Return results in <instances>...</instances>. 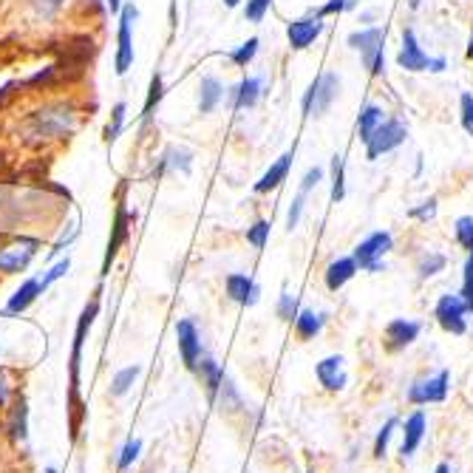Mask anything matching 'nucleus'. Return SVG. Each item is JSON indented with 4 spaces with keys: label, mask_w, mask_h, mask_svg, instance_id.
<instances>
[{
    "label": "nucleus",
    "mask_w": 473,
    "mask_h": 473,
    "mask_svg": "<svg viewBox=\"0 0 473 473\" xmlns=\"http://www.w3.org/2000/svg\"><path fill=\"white\" fill-rule=\"evenodd\" d=\"M445 65H448V60H445V57H431V63H429V71H434V74H442V71H445Z\"/></svg>",
    "instance_id": "603ef678"
},
{
    "label": "nucleus",
    "mask_w": 473,
    "mask_h": 473,
    "mask_svg": "<svg viewBox=\"0 0 473 473\" xmlns=\"http://www.w3.org/2000/svg\"><path fill=\"white\" fill-rule=\"evenodd\" d=\"M462 301L468 306V312L473 315V252H468L465 267H462Z\"/></svg>",
    "instance_id": "e433bc0d"
},
{
    "label": "nucleus",
    "mask_w": 473,
    "mask_h": 473,
    "mask_svg": "<svg viewBox=\"0 0 473 473\" xmlns=\"http://www.w3.org/2000/svg\"><path fill=\"white\" fill-rule=\"evenodd\" d=\"M346 196V171H343V156H332V202H343Z\"/></svg>",
    "instance_id": "473e14b6"
},
{
    "label": "nucleus",
    "mask_w": 473,
    "mask_h": 473,
    "mask_svg": "<svg viewBox=\"0 0 473 473\" xmlns=\"http://www.w3.org/2000/svg\"><path fill=\"white\" fill-rule=\"evenodd\" d=\"M315 377L323 391L329 394H340L349 386V371H346V360L343 354H326V358L315 366Z\"/></svg>",
    "instance_id": "f8f14e48"
},
{
    "label": "nucleus",
    "mask_w": 473,
    "mask_h": 473,
    "mask_svg": "<svg viewBox=\"0 0 473 473\" xmlns=\"http://www.w3.org/2000/svg\"><path fill=\"white\" fill-rule=\"evenodd\" d=\"M292 162H295V148L283 153L275 164H270V171L255 182V193H270V191H275V187H281L292 171Z\"/></svg>",
    "instance_id": "412c9836"
},
{
    "label": "nucleus",
    "mask_w": 473,
    "mask_h": 473,
    "mask_svg": "<svg viewBox=\"0 0 473 473\" xmlns=\"http://www.w3.org/2000/svg\"><path fill=\"white\" fill-rule=\"evenodd\" d=\"M468 57L473 60V34H470V43H468Z\"/></svg>",
    "instance_id": "13d9d810"
},
{
    "label": "nucleus",
    "mask_w": 473,
    "mask_h": 473,
    "mask_svg": "<svg viewBox=\"0 0 473 473\" xmlns=\"http://www.w3.org/2000/svg\"><path fill=\"white\" fill-rule=\"evenodd\" d=\"M429 63L431 57L422 52L414 29H403V49L397 54V65L403 71H411V74H419V71H429Z\"/></svg>",
    "instance_id": "f3484780"
},
{
    "label": "nucleus",
    "mask_w": 473,
    "mask_h": 473,
    "mask_svg": "<svg viewBox=\"0 0 473 473\" xmlns=\"http://www.w3.org/2000/svg\"><path fill=\"white\" fill-rule=\"evenodd\" d=\"M80 473H85V470H83V468H80Z\"/></svg>",
    "instance_id": "680f3d73"
},
{
    "label": "nucleus",
    "mask_w": 473,
    "mask_h": 473,
    "mask_svg": "<svg viewBox=\"0 0 473 473\" xmlns=\"http://www.w3.org/2000/svg\"><path fill=\"white\" fill-rule=\"evenodd\" d=\"M429 434V414L414 409L406 419H399V459H411Z\"/></svg>",
    "instance_id": "6e6552de"
},
{
    "label": "nucleus",
    "mask_w": 473,
    "mask_h": 473,
    "mask_svg": "<svg viewBox=\"0 0 473 473\" xmlns=\"http://www.w3.org/2000/svg\"><path fill=\"white\" fill-rule=\"evenodd\" d=\"M125 111L128 105L125 103H116L113 111H111V120H108V128H105V142H116L125 128Z\"/></svg>",
    "instance_id": "c9c22d12"
},
{
    "label": "nucleus",
    "mask_w": 473,
    "mask_h": 473,
    "mask_svg": "<svg viewBox=\"0 0 473 473\" xmlns=\"http://www.w3.org/2000/svg\"><path fill=\"white\" fill-rule=\"evenodd\" d=\"M409 136V128L399 123V120H386L380 128H377L369 142H366V156L374 162V159H380L383 153H391L394 148H399L406 142Z\"/></svg>",
    "instance_id": "9d476101"
},
{
    "label": "nucleus",
    "mask_w": 473,
    "mask_h": 473,
    "mask_svg": "<svg viewBox=\"0 0 473 473\" xmlns=\"http://www.w3.org/2000/svg\"><path fill=\"white\" fill-rule=\"evenodd\" d=\"M419 4H422V0H409V6H411V9H419Z\"/></svg>",
    "instance_id": "bf43d9fd"
},
{
    "label": "nucleus",
    "mask_w": 473,
    "mask_h": 473,
    "mask_svg": "<svg viewBox=\"0 0 473 473\" xmlns=\"http://www.w3.org/2000/svg\"><path fill=\"white\" fill-rule=\"evenodd\" d=\"M323 34V17L312 15V17H298L287 26V37H290V45L295 52H303L310 49V45Z\"/></svg>",
    "instance_id": "dca6fc26"
},
{
    "label": "nucleus",
    "mask_w": 473,
    "mask_h": 473,
    "mask_svg": "<svg viewBox=\"0 0 473 473\" xmlns=\"http://www.w3.org/2000/svg\"><path fill=\"white\" fill-rule=\"evenodd\" d=\"M434 473H454V468L448 465V462H439V465L434 468Z\"/></svg>",
    "instance_id": "5fc2aeb1"
},
{
    "label": "nucleus",
    "mask_w": 473,
    "mask_h": 473,
    "mask_svg": "<svg viewBox=\"0 0 473 473\" xmlns=\"http://www.w3.org/2000/svg\"><path fill=\"white\" fill-rule=\"evenodd\" d=\"M111 12H123V0H108Z\"/></svg>",
    "instance_id": "6e6d98bb"
},
{
    "label": "nucleus",
    "mask_w": 473,
    "mask_h": 473,
    "mask_svg": "<svg viewBox=\"0 0 473 473\" xmlns=\"http://www.w3.org/2000/svg\"><path fill=\"white\" fill-rule=\"evenodd\" d=\"M239 4H241V0H224V6H227V9H235Z\"/></svg>",
    "instance_id": "4d7b16f0"
},
{
    "label": "nucleus",
    "mask_w": 473,
    "mask_h": 473,
    "mask_svg": "<svg viewBox=\"0 0 473 473\" xmlns=\"http://www.w3.org/2000/svg\"><path fill=\"white\" fill-rule=\"evenodd\" d=\"M394 250V239L389 230H377L369 239H363L358 247H354L351 258L358 261V267L363 272H386V255Z\"/></svg>",
    "instance_id": "7ed1b4c3"
},
{
    "label": "nucleus",
    "mask_w": 473,
    "mask_h": 473,
    "mask_svg": "<svg viewBox=\"0 0 473 473\" xmlns=\"http://www.w3.org/2000/svg\"><path fill=\"white\" fill-rule=\"evenodd\" d=\"M275 312H278V318H281V320H287V323H295V318H298V312H301L298 295H292L290 290H281Z\"/></svg>",
    "instance_id": "2f4dec72"
},
{
    "label": "nucleus",
    "mask_w": 473,
    "mask_h": 473,
    "mask_svg": "<svg viewBox=\"0 0 473 473\" xmlns=\"http://www.w3.org/2000/svg\"><path fill=\"white\" fill-rule=\"evenodd\" d=\"M224 292L239 306H255L261 301V287H258L252 275H244V272H230L224 278Z\"/></svg>",
    "instance_id": "4468645a"
},
{
    "label": "nucleus",
    "mask_w": 473,
    "mask_h": 473,
    "mask_svg": "<svg viewBox=\"0 0 473 473\" xmlns=\"http://www.w3.org/2000/svg\"><path fill=\"white\" fill-rule=\"evenodd\" d=\"M139 454H142V439H128L125 445H123V451H120V459H116V468L120 470H128L136 459H139Z\"/></svg>",
    "instance_id": "a19ab883"
},
{
    "label": "nucleus",
    "mask_w": 473,
    "mask_h": 473,
    "mask_svg": "<svg viewBox=\"0 0 473 473\" xmlns=\"http://www.w3.org/2000/svg\"><path fill=\"white\" fill-rule=\"evenodd\" d=\"M136 6H125L120 12V32H116V74H128V68L133 65V20H136Z\"/></svg>",
    "instance_id": "9b49d317"
},
{
    "label": "nucleus",
    "mask_w": 473,
    "mask_h": 473,
    "mask_svg": "<svg viewBox=\"0 0 473 473\" xmlns=\"http://www.w3.org/2000/svg\"><path fill=\"white\" fill-rule=\"evenodd\" d=\"M360 23H366V26H369V23H374L377 20V12L374 9H369V12H360V17H358Z\"/></svg>",
    "instance_id": "864d4df0"
},
{
    "label": "nucleus",
    "mask_w": 473,
    "mask_h": 473,
    "mask_svg": "<svg viewBox=\"0 0 473 473\" xmlns=\"http://www.w3.org/2000/svg\"><path fill=\"white\" fill-rule=\"evenodd\" d=\"M216 403H222L227 411H241V409H244V399H241L239 389L232 386L230 377L224 380V386H222V391H219V397H216Z\"/></svg>",
    "instance_id": "f704fd0d"
},
{
    "label": "nucleus",
    "mask_w": 473,
    "mask_h": 473,
    "mask_svg": "<svg viewBox=\"0 0 473 473\" xmlns=\"http://www.w3.org/2000/svg\"><path fill=\"white\" fill-rule=\"evenodd\" d=\"M142 374V366H125L113 374V380H111V394L113 397H125L131 391V386L136 383V377Z\"/></svg>",
    "instance_id": "c756f323"
},
{
    "label": "nucleus",
    "mask_w": 473,
    "mask_h": 473,
    "mask_svg": "<svg viewBox=\"0 0 473 473\" xmlns=\"http://www.w3.org/2000/svg\"><path fill=\"white\" fill-rule=\"evenodd\" d=\"M191 153L187 151H179V148H171L168 153L162 156V162H159V173H164V171H182V173H191Z\"/></svg>",
    "instance_id": "7c9ffc66"
},
{
    "label": "nucleus",
    "mask_w": 473,
    "mask_h": 473,
    "mask_svg": "<svg viewBox=\"0 0 473 473\" xmlns=\"http://www.w3.org/2000/svg\"><path fill=\"white\" fill-rule=\"evenodd\" d=\"M6 434L15 445H26L29 442V403L26 397L17 394L12 399V409L6 417Z\"/></svg>",
    "instance_id": "a211bd4d"
},
{
    "label": "nucleus",
    "mask_w": 473,
    "mask_h": 473,
    "mask_svg": "<svg viewBox=\"0 0 473 473\" xmlns=\"http://www.w3.org/2000/svg\"><path fill=\"white\" fill-rule=\"evenodd\" d=\"M445 267H448V258H445L442 252H434V250H429L425 255H419V261H417V272H419L422 281L439 275Z\"/></svg>",
    "instance_id": "c85d7f7f"
},
{
    "label": "nucleus",
    "mask_w": 473,
    "mask_h": 473,
    "mask_svg": "<svg viewBox=\"0 0 473 473\" xmlns=\"http://www.w3.org/2000/svg\"><path fill=\"white\" fill-rule=\"evenodd\" d=\"M196 371H199V377H202V383H204L210 399L216 403V397H219V391H222V386H224V380H227V374H224L222 363H219L216 358H210V354H204Z\"/></svg>",
    "instance_id": "5701e85b"
},
{
    "label": "nucleus",
    "mask_w": 473,
    "mask_h": 473,
    "mask_svg": "<svg viewBox=\"0 0 473 473\" xmlns=\"http://www.w3.org/2000/svg\"><path fill=\"white\" fill-rule=\"evenodd\" d=\"M468 306L462 295H442L434 306V318L442 332L448 335H465L468 332Z\"/></svg>",
    "instance_id": "423d86ee"
},
{
    "label": "nucleus",
    "mask_w": 473,
    "mask_h": 473,
    "mask_svg": "<svg viewBox=\"0 0 473 473\" xmlns=\"http://www.w3.org/2000/svg\"><path fill=\"white\" fill-rule=\"evenodd\" d=\"M68 270H71V258L65 255V258H63V261H57V264H54V267H52L49 272H45V275L40 278V283H43V290H49V287H52V283H54V281H60V278H63V275H65Z\"/></svg>",
    "instance_id": "37998d69"
},
{
    "label": "nucleus",
    "mask_w": 473,
    "mask_h": 473,
    "mask_svg": "<svg viewBox=\"0 0 473 473\" xmlns=\"http://www.w3.org/2000/svg\"><path fill=\"white\" fill-rule=\"evenodd\" d=\"M162 97H164V83H162V74L156 71V74L151 77V88H148V100H145V105H142V120H148V116L153 113V108L162 103Z\"/></svg>",
    "instance_id": "72a5a7b5"
},
{
    "label": "nucleus",
    "mask_w": 473,
    "mask_h": 473,
    "mask_svg": "<svg viewBox=\"0 0 473 473\" xmlns=\"http://www.w3.org/2000/svg\"><path fill=\"white\" fill-rule=\"evenodd\" d=\"M303 202H306V196H303V193H298V196H295V202H292V207H290V212H287V230H290V232H292V230L298 227V222H301Z\"/></svg>",
    "instance_id": "de8ad7c7"
},
{
    "label": "nucleus",
    "mask_w": 473,
    "mask_h": 473,
    "mask_svg": "<svg viewBox=\"0 0 473 473\" xmlns=\"http://www.w3.org/2000/svg\"><path fill=\"white\" fill-rule=\"evenodd\" d=\"M176 346H179V354H182V363L187 371H196L202 358H204V343H202V335L199 329L191 318H182L176 323Z\"/></svg>",
    "instance_id": "1a4fd4ad"
},
{
    "label": "nucleus",
    "mask_w": 473,
    "mask_h": 473,
    "mask_svg": "<svg viewBox=\"0 0 473 473\" xmlns=\"http://www.w3.org/2000/svg\"><path fill=\"white\" fill-rule=\"evenodd\" d=\"M338 91H340V77L335 74V71H323V74L310 85V91L303 94V113L306 116H323L338 100Z\"/></svg>",
    "instance_id": "39448f33"
},
{
    "label": "nucleus",
    "mask_w": 473,
    "mask_h": 473,
    "mask_svg": "<svg viewBox=\"0 0 473 473\" xmlns=\"http://www.w3.org/2000/svg\"><path fill=\"white\" fill-rule=\"evenodd\" d=\"M100 315V295H94L91 303L83 310L80 320H77V332H74V349H71V397L77 399V391H80V358H83V343H85V335L88 329L94 326Z\"/></svg>",
    "instance_id": "0eeeda50"
},
{
    "label": "nucleus",
    "mask_w": 473,
    "mask_h": 473,
    "mask_svg": "<svg viewBox=\"0 0 473 473\" xmlns=\"http://www.w3.org/2000/svg\"><path fill=\"white\" fill-rule=\"evenodd\" d=\"M77 120H80V113L71 103H65V100L45 103V105L34 108L26 120L20 123V139L26 142L29 148L52 145V142H63L74 133Z\"/></svg>",
    "instance_id": "f257e3e1"
},
{
    "label": "nucleus",
    "mask_w": 473,
    "mask_h": 473,
    "mask_svg": "<svg viewBox=\"0 0 473 473\" xmlns=\"http://www.w3.org/2000/svg\"><path fill=\"white\" fill-rule=\"evenodd\" d=\"M255 54H258V37H250L247 43H241L239 49H235V52L230 54V60H232V65L247 68V65L255 60Z\"/></svg>",
    "instance_id": "4c0bfd02"
},
{
    "label": "nucleus",
    "mask_w": 473,
    "mask_h": 473,
    "mask_svg": "<svg viewBox=\"0 0 473 473\" xmlns=\"http://www.w3.org/2000/svg\"><path fill=\"white\" fill-rule=\"evenodd\" d=\"M346 4H349V0H329L326 6H320V9H318V17H326V15H340V12H346Z\"/></svg>",
    "instance_id": "09e8293b"
},
{
    "label": "nucleus",
    "mask_w": 473,
    "mask_h": 473,
    "mask_svg": "<svg viewBox=\"0 0 473 473\" xmlns=\"http://www.w3.org/2000/svg\"><path fill=\"white\" fill-rule=\"evenodd\" d=\"M37 250H40L37 239H20V241L4 247V250H0V272H4V275L23 272L32 264V258L37 255Z\"/></svg>",
    "instance_id": "ddd939ff"
},
{
    "label": "nucleus",
    "mask_w": 473,
    "mask_h": 473,
    "mask_svg": "<svg viewBox=\"0 0 473 473\" xmlns=\"http://www.w3.org/2000/svg\"><path fill=\"white\" fill-rule=\"evenodd\" d=\"M131 224H133V216H128L125 204L116 207V216H113V227H111V241H108V250H105V261H103V275L108 272L111 261L116 258V252L123 250V244L128 241L131 235Z\"/></svg>",
    "instance_id": "6ab92c4d"
},
{
    "label": "nucleus",
    "mask_w": 473,
    "mask_h": 473,
    "mask_svg": "<svg viewBox=\"0 0 473 473\" xmlns=\"http://www.w3.org/2000/svg\"><path fill=\"white\" fill-rule=\"evenodd\" d=\"M454 232H457L459 247L468 250V252H473V216H462V219H457Z\"/></svg>",
    "instance_id": "ea45409f"
},
{
    "label": "nucleus",
    "mask_w": 473,
    "mask_h": 473,
    "mask_svg": "<svg viewBox=\"0 0 473 473\" xmlns=\"http://www.w3.org/2000/svg\"><path fill=\"white\" fill-rule=\"evenodd\" d=\"M247 241H250L255 250H264V247H267V241H270V222L258 219L252 227H247Z\"/></svg>",
    "instance_id": "58836bf2"
},
{
    "label": "nucleus",
    "mask_w": 473,
    "mask_h": 473,
    "mask_svg": "<svg viewBox=\"0 0 473 473\" xmlns=\"http://www.w3.org/2000/svg\"><path fill=\"white\" fill-rule=\"evenodd\" d=\"M222 100H224V85L216 77H202V85H199V111L202 113L216 111Z\"/></svg>",
    "instance_id": "a878e982"
},
{
    "label": "nucleus",
    "mask_w": 473,
    "mask_h": 473,
    "mask_svg": "<svg viewBox=\"0 0 473 473\" xmlns=\"http://www.w3.org/2000/svg\"><path fill=\"white\" fill-rule=\"evenodd\" d=\"M270 6H272V0H247V6H244V17H247L250 23H261V20H264V15L270 12Z\"/></svg>",
    "instance_id": "79ce46f5"
},
{
    "label": "nucleus",
    "mask_w": 473,
    "mask_h": 473,
    "mask_svg": "<svg viewBox=\"0 0 473 473\" xmlns=\"http://www.w3.org/2000/svg\"><path fill=\"white\" fill-rule=\"evenodd\" d=\"M12 399V386H9V380H6V374L0 371V409H4L6 403Z\"/></svg>",
    "instance_id": "8fccbe9b"
},
{
    "label": "nucleus",
    "mask_w": 473,
    "mask_h": 473,
    "mask_svg": "<svg viewBox=\"0 0 473 473\" xmlns=\"http://www.w3.org/2000/svg\"><path fill=\"white\" fill-rule=\"evenodd\" d=\"M43 473H60V470H57V468H45Z\"/></svg>",
    "instance_id": "052dcab7"
},
{
    "label": "nucleus",
    "mask_w": 473,
    "mask_h": 473,
    "mask_svg": "<svg viewBox=\"0 0 473 473\" xmlns=\"http://www.w3.org/2000/svg\"><path fill=\"white\" fill-rule=\"evenodd\" d=\"M462 128L473 136V94H462Z\"/></svg>",
    "instance_id": "a18cd8bd"
},
{
    "label": "nucleus",
    "mask_w": 473,
    "mask_h": 473,
    "mask_svg": "<svg viewBox=\"0 0 473 473\" xmlns=\"http://www.w3.org/2000/svg\"><path fill=\"white\" fill-rule=\"evenodd\" d=\"M65 4V0H37V6L45 12V15H52V12H57L60 6Z\"/></svg>",
    "instance_id": "3c124183"
},
{
    "label": "nucleus",
    "mask_w": 473,
    "mask_h": 473,
    "mask_svg": "<svg viewBox=\"0 0 473 473\" xmlns=\"http://www.w3.org/2000/svg\"><path fill=\"white\" fill-rule=\"evenodd\" d=\"M326 326V312H315V310H301L295 318V332L301 340H315Z\"/></svg>",
    "instance_id": "393cba45"
},
{
    "label": "nucleus",
    "mask_w": 473,
    "mask_h": 473,
    "mask_svg": "<svg viewBox=\"0 0 473 473\" xmlns=\"http://www.w3.org/2000/svg\"><path fill=\"white\" fill-rule=\"evenodd\" d=\"M411 219H419V222H431L437 216V199H429V202H422L419 207H414L409 212Z\"/></svg>",
    "instance_id": "c03bdc74"
},
{
    "label": "nucleus",
    "mask_w": 473,
    "mask_h": 473,
    "mask_svg": "<svg viewBox=\"0 0 473 473\" xmlns=\"http://www.w3.org/2000/svg\"><path fill=\"white\" fill-rule=\"evenodd\" d=\"M45 290H43V283H40V278H29L26 283H23L20 290H15V295L9 298V303H6V312L9 315H20V312H26L29 306L43 295Z\"/></svg>",
    "instance_id": "b1692460"
},
{
    "label": "nucleus",
    "mask_w": 473,
    "mask_h": 473,
    "mask_svg": "<svg viewBox=\"0 0 473 473\" xmlns=\"http://www.w3.org/2000/svg\"><path fill=\"white\" fill-rule=\"evenodd\" d=\"M386 123V111L380 108V105H366L363 111H360V116H358V133H360V139H363V145L369 142V136L380 128Z\"/></svg>",
    "instance_id": "bb28decb"
},
{
    "label": "nucleus",
    "mask_w": 473,
    "mask_h": 473,
    "mask_svg": "<svg viewBox=\"0 0 473 473\" xmlns=\"http://www.w3.org/2000/svg\"><path fill=\"white\" fill-rule=\"evenodd\" d=\"M419 332H422V323H419V320L394 318V320L386 323V332H383L386 349H389V351H403V349H409V346L419 338Z\"/></svg>",
    "instance_id": "2eb2a0df"
},
{
    "label": "nucleus",
    "mask_w": 473,
    "mask_h": 473,
    "mask_svg": "<svg viewBox=\"0 0 473 473\" xmlns=\"http://www.w3.org/2000/svg\"><path fill=\"white\" fill-rule=\"evenodd\" d=\"M264 88V80L261 77H244L239 85H235L230 91V97H232V108L235 111H244V108H252L258 100H261V91Z\"/></svg>",
    "instance_id": "4be33fe9"
},
{
    "label": "nucleus",
    "mask_w": 473,
    "mask_h": 473,
    "mask_svg": "<svg viewBox=\"0 0 473 473\" xmlns=\"http://www.w3.org/2000/svg\"><path fill=\"white\" fill-rule=\"evenodd\" d=\"M349 45L354 52H360L363 65L369 68L371 77H380L386 68V54H383V29L380 26H366L349 34Z\"/></svg>",
    "instance_id": "f03ea898"
},
{
    "label": "nucleus",
    "mask_w": 473,
    "mask_h": 473,
    "mask_svg": "<svg viewBox=\"0 0 473 473\" xmlns=\"http://www.w3.org/2000/svg\"><path fill=\"white\" fill-rule=\"evenodd\" d=\"M320 182H323V168H318V164H315V168L306 171V176H303V182H301V193L306 196V193H310L312 187H318Z\"/></svg>",
    "instance_id": "49530a36"
},
{
    "label": "nucleus",
    "mask_w": 473,
    "mask_h": 473,
    "mask_svg": "<svg viewBox=\"0 0 473 473\" xmlns=\"http://www.w3.org/2000/svg\"><path fill=\"white\" fill-rule=\"evenodd\" d=\"M448 391H451V371L439 369L437 374H429V377H419V380H414L406 391V399L411 406L422 409V406L445 403Z\"/></svg>",
    "instance_id": "20e7f679"
},
{
    "label": "nucleus",
    "mask_w": 473,
    "mask_h": 473,
    "mask_svg": "<svg viewBox=\"0 0 473 473\" xmlns=\"http://www.w3.org/2000/svg\"><path fill=\"white\" fill-rule=\"evenodd\" d=\"M397 429H399V417H389V419L380 425V431H377L374 445H371V457H374V459H386L389 445H391V437L397 434Z\"/></svg>",
    "instance_id": "cd10ccee"
},
{
    "label": "nucleus",
    "mask_w": 473,
    "mask_h": 473,
    "mask_svg": "<svg viewBox=\"0 0 473 473\" xmlns=\"http://www.w3.org/2000/svg\"><path fill=\"white\" fill-rule=\"evenodd\" d=\"M360 272V267H358V261H354L351 255H343V258H335L332 264L326 267V272H323V283H326V290L329 292H340L346 283Z\"/></svg>",
    "instance_id": "aec40b11"
}]
</instances>
